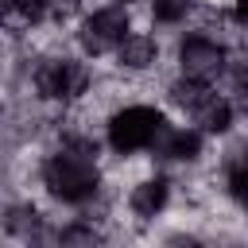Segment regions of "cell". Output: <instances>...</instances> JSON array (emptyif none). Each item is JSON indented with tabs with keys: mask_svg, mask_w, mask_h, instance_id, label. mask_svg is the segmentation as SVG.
I'll return each instance as SVG.
<instances>
[{
	"mask_svg": "<svg viewBox=\"0 0 248 248\" xmlns=\"http://www.w3.org/2000/svg\"><path fill=\"white\" fill-rule=\"evenodd\" d=\"M225 174V194H229V202L240 209V213H248V163L244 167H229V170H221Z\"/></svg>",
	"mask_w": 248,
	"mask_h": 248,
	"instance_id": "obj_10",
	"label": "cell"
},
{
	"mask_svg": "<svg viewBox=\"0 0 248 248\" xmlns=\"http://www.w3.org/2000/svg\"><path fill=\"white\" fill-rule=\"evenodd\" d=\"M174 194H178V190H174V174H170L167 167H155L151 174L136 178V182L124 190L120 205H124V213L132 217V225L140 229V236H147V232L170 213Z\"/></svg>",
	"mask_w": 248,
	"mask_h": 248,
	"instance_id": "obj_5",
	"label": "cell"
},
{
	"mask_svg": "<svg viewBox=\"0 0 248 248\" xmlns=\"http://www.w3.org/2000/svg\"><path fill=\"white\" fill-rule=\"evenodd\" d=\"M229 16H232V23H236L240 31H248V0H232V4H229Z\"/></svg>",
	"mask_w": 248,
	"mask_h": 248,
	"instance_id": "obj_11",
	"label": "cell"
},
{
	"mask_svg": "<svg viewBox=\"0 0 248 248\" xmlns=\"http://www.w3.org/2000/svg\"><path fill=\"white\" fill-rule=\"evenodd\" d=\"M194 16H198V0H147L143 4L147 27H155L159 35H170V39L178 31H186L194 23Z\"/></svg>",
	"mask_w": 248,
	"mask_h": 248,
	"instance_id": "obj_8",
	"label": "cell"
},
{
	"mask_svg": "<svg viewBox=\"0 0 248 248\" xmlns=\"http://www.w3.org/2000/svg\"><path fill=\"white\" fill-rule=\"evenodd\" d=\"M170 120V112L163 108V101L155 97H136V101H124L120 108L108 112L105 120V143H108V155H140V151H151L159 128Z\"/></svg>",
	"mask_w": 248,
	"mask_h": 248,
	"instance_id": "obj_2",
	"label": "cell"
},
{
	"mask_svg": "<svg viewBox=\"0 0 248 248\" xmlns=\"http://www.w3.org/2000/svg\"><path fill=\"white\" fill-rule=\"evenodd\" d=\"M4 16H16L27 27H43L50 23V0H4Z\"/></svg>",
	"mask_w": 248,
	"mask_h": 248,
	"instance_id": "obj_9",
	"label": "cell"
},
{
	"mask_svg": "<svg viewBox=\"0 0 248 248\" xmlns=\"http://www.w3.org/2000/svg\"><path fill=\"white\" fill-rule=\"evenodd\" d=\"M136 23H140V19H136V8L116 4V0H97V4L78 19V27H74V46H78V54H85V58H93V62H108L112 50H116V43H120Z\"/></svg>",
	"mask_w": 248,
	"mask_h": 248,
	"instance_id": "obj_4",
	"label": "cell"
},
{
	"mask_svg": "<svg viewBox=\"0 0 248 248\" xmlns=\"http://www.w3.org/2000/svg\"><path fill=\"white\" fill-rule=\"evenodd\" d=\"M116 4H128V8H143L147 0H116Z\"/></svg>",
	"mask_w": 248,
	"mask_h": 248,
	"instance_id": "obj_12",
	"label": "cell"
},
{
	"mask_svg": "<svg viewBox=\"0 0 248 248\" xmlns=\"http://www.w3.org/2000/svg\"><path fill=\"white\" fill-rule=\"evenodd\" d=\"M35 178H39V198L46 205H58V209H78V205L101 198L105 186H108L105 163L85 159L78 151H66L58 143H50L43 151Z\"/></svg>",
	"mask_w": 248,
	"mask_h": 248,
	"instance_id": "obj_1",
	"label": "cell"
},
{
	"mask_svg": "<svg viewBox=\"0 0 248 248\" xmlns=\"http://www.w3.org/2000/svg\"><path fill=\"white\" fill-rule=\"evenodd\" d=\"M229 54L232 46L202 27H186L170 39V66L182 78H194L202 85H221L229 74Z\"/></svg>",
	"mask_w": 248,
	"mask_h": 248,
	"instance_id": "obj_3",
	"label": "cell"
},
{
	"mask_svg": "<svg viewBox=\"0 0 248 248\" xmlns=\"http://www.w3.org/2000/svg\"><path fill=\"white\" fill-rule=\"evenodd\" d=\"M120 74L128 78H159L163 70H170V46H167V35H159L155 27L147 23H136L112 50L108 58Z\"/></svg>",
	"mask_w": 248,
	"mask_h": 248,
	"instance_id": "obj_6",
	"label": "cell"
},
{
	"mask_svg": "<svg viewBox=\"0 0 248 248\" xmlns=\"http://www.w3.org/2000/svg\"><path fill=\"white\" fill-rule=\"evenodd\" d=\"M194 128H202L213 143H221L225 136H232L236 128H240V112H236V105H232V97L225 93V89H209L205 97H202V105L186 116Z\"/></svg>",
	"mask_w": 248,
	"mask_h": 248,
	"instance_id": "obj_7",
	"label": "cell"
}]
</instances>
